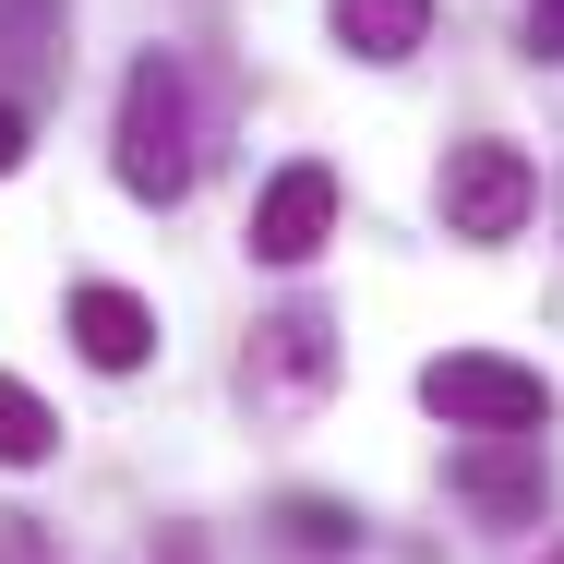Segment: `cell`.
<instances>
[{
	"mask_svg": "<svg viewBox=\"0 0 564 564\" xmlns=\"http://www.w3.org/2000/svg\"><path fill=\"white\" fill-rule=\"evenodd\" d=\"M517 36H529V61H553V73H564V0H529Z\"/></svg>",
	"mask_w": 564,
	"mask_h": 564,
	"instance_id": "8fae6325",
	"label": "cell"
},
{
	"mask_svg": "<svg viewBox=\"0 0 564 564\" xmlns=\"http://www.w3.org/2000/svg\"><path fill=\"white\" fill-rule=\"evenodd\" d=\"M456 492H468L492 529H517V517H541L553 468H541V445H468V456H456Z\"/></svg>",
	"mask_w": 564,
	"mask_h": 564,
	"instance_id": "52a82bcc",
	"label": "cell"
},
{
	"mask_svg": "<svg viewBox=\"0 0 564 564\" xmlns=\"http://www.w3.org/2000/svg\"><path fill=\"white\" fill-rule=\"evenodd\" d=\"M325 384H337V325H325V313H264V325H252V348H240L252 421H313Z\"/></svg>",
	"mask_w": 564,
	"mask_h": 564,
	"instance_id": "3957f363",
	"label": "cell"
},
{
	"mask_svg": "<svg viewBox=\"0 0 564 564\" xmlns=\"http://www.w3.org/2000/svg\"><path fill=\"white\" fill-rule=\"evenodd\" d=\"M169 564H205V553H193V541H169Z\"/></svg>",
	"mask_w": 564,
	"mask_h": 564,
	"instance_id": "4fadbf2b",
	"label": "cell"
},
{
	"mask_svg": "<svg viewBox=\"0 0 564 564\" xmlns=\"http://www.w3.org/2000/svg\"><path fill=\"white\" fill-rule=\"evenodd\" d=\"M24 144H36V120H24V109H12V97H0V181L24 169Z\"/></svg>",
	"mask_w": 564,
	"mask_h": 564,
	"instance_id": "7c38bea8",
	"label": "cell"
},
{
	"mask_svg": "<svg viewBox=\"0 0 564 564\" xmlns=\"http://www.w3.org/2000/svg\"><path fill=\"white\" fill-rule=\"evenodd\" d=\"M325 24H337L348 61H409L433 36V0H325Z\"/></svg>",
	"mask_w": 564,
	"mask_h": 564,
	"instance_id": "ba28073f",
	"label": "cell"
},
{
	"mask_svg": "<svg viewBox=\"0 0 564 564\" xmlns=\"http://www.w3.org/2000/svg\"><path fill=\"white\" fill-rule=\"evenodd\" d=\"M325 240H337V169L325 156H289L264 181V205H252V252L264 264H313Z\"/></svg>",
	"mask_w": 564,
	"mask_h": 564,
	"instance_id": "5b68a950",
	"label": "cell"
},
{
	"mask_svg": "<svg viewBox=\"0 0 564 564\" xmlns=\"http://www.w3.org/2000/svg\"><path fill=\"white\" fill-rule=\"evenodd\" d=\"M529 205H541V181H529L517 144H456L445 156V228L456 240H517Z\"/></svg>",
	"mask_w": 564,
	"mask_h": 564,
	"instance_id": "277c9868",
	"label": "cell"
},
{
	"mask_svg": "<svg viewBox=\"0 0 564 564\" xmlns=\"http://www.w3.org/2000/svg\"><path fill=\"white\" fill-rule=\"evenodd\" d=\"M541 564H564V541H553V553H541Z\"/></svg>",
	"mask_w": 564,
	"mask_h": 564,
	"instance_id": "5bb4252c",
	"label": "cell"
},
{
	"mask_svg": "<svg viewBox=\"0 0 564 564\" xmlns=\"http://www.w3.org/2000/svg\"><path fill=\"white\" fill-rule=\"evenodd\" d=\"M421 409L456 421V433H480V445H541L553 384L529 360H505V348H445V360H421Z\"/></svg>",
	"mask_w": 564,
	"mask_h": 564,
	"instance_id": "7a4b0ae2",
	"label": "cell"
},
{
	"mask_svg": "<svg viewBox=\"0 0 564 564\" xmlns=\"http://www.w3.org/2000/svg\"><path fill=\"white\" fill-rule=\"evenodd\" d=\"M120 193L132 205H181L193 193V73L169 48H144L120 73Z\"/></svg>",
	"mask_w": 564,
	"mask_h": 564,
	"instance_id": "6da1fadb",
	"label": "cell"
},
{
	"mask_svg": "<svg viewBox=\"0 0 564 564\" xmlns=\"http://www.w3.org/2000/svg\"><path fill=\"white\" fill-rule=\"evenodd\" d=\"M289 541H313V553H348V541H360V517H348V505H289Z\"/></svg>",
	"mask_w": 564,
	"mask_h": 564,
	"instance_id": "30bf717a",
	"label": "cell"
},
{
	"mask_svg": "<svg viewBox=\"0 0 564 564\" xmlns=\"http://www.w3.org/2000/svg\"><path fill=\"white\" fill-rule=\"evenodd\" d=\"M73 348H85L97 372H144V360H156V313H144L132 289H109V276H85V289H73Z\"/></svg>",
	"mask_w": 564,
	"mask_h": 564,
	"instance_id": "8992f818",
	"label": "cell"
},
{
	"mask_svg": "<svg viewBox=\"0 0 564 564\" xmlns=\"http://www.w3.org/2000/svg\"><path fill=\"white\" fill-rule=\"evenodd\" d=\"M48 445H61V421H48V397L0 372V468H36Z\"/></svg>",
	"mask_w": 564,
	"mask_h": 564,
	"instance_id": "9c48e42d",
	"label": "cell"
}]
</instances>
